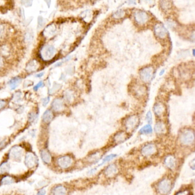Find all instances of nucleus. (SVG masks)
<instances>
[{
	"mask_svg": "<svg viewBox=\"0 0 195 195\" xmlns=\"http://www.w3.org/2000/svg\"><path fill=\"white\" fill-rule=\"evenodd\" d=\"M124 11L123 10H119L116 11L115 13H113V17L115 18H122L124 16Z\"/></svg>",
	"mask_w": 195,
	"mask_h": 195,
	"instance_id": "nucleus-28",
	"label": "nucleus"
},
{
	"mask_svg": "<svg viewBox=\"0 0 195 195\" xmlns=\"http://www.w3.org/2000/svg\"><path fill=\"white\" fill-rule=\"evenodd\" d=\"M195 140V135L191 130H185L180 136V141L184 145L192 143Z\"/></svg>",
	"mask_w": 195,
	"mask_h": 195,
	"instance_id": "nucleus-3",
	"label": "nucleus"
},
{
	"mask_svg": "<svg viewBox=\"0 0 195 195\" xmlns=\"http://www.w3.org/2000/svg\"><path fill=\"white\" fill-rule=\"evenodd\" d=\"M128 2L130 4H136V0H128Z\"/></svg>",
	"mask_w": 195,
	"mask_h": 195,
	"instance_id": "nucleus-42",
	"label": "nucleus"
},
{
	"mask_svg": "<svg viewBox=\"0 0 195 195\" xmlns=\"http://www.w3.org/2000/svg\"><path fill=\"white\" fill-rule=\"evenodd\" d=\"M154 32L156 36L160 39H163L165 38L168 34L167 29L161 23H158L155 26Z\"/></svg>",
	"mask_w": 195,
	"mask_h": 195,
	"instance_id": "nucleus-10",
	"label": "nucleus"
},
{
	"mask_svg": "<svg viewBox=\"0 0 195 195\" xmlns=\"http://www.w3.org/2000/svg\"><path fill=\"white\" fill-rule=\"evenodd\" d=\"M43 85V82H42V81L39 82L38 84H37L34 86V90L35 91H37L38 89H40V87H42Z\"/></svg>",
	"mask_w": 195,
	"mask_h": 195,
	"instance_id": "nucleus-34",
	"label": "nucleus"
},
{
	"mask_svg": "<svg viewBox=\"0 0 195 195\" xmlns=\"http://www.w3.org/2000/svg\"><path fill=\"white\" fill-rule=\"evenodd\" d=\"M152 133V128L150 124H147L144 126L139 130V133L141 134H150Z\"/></svg>",
	"mask_w": 195,
	"mask_h": 195,
	"instance_id": "nucleus-25",
	"label": "nucleus"
},
{
	"mask_svg": "<svg viewBox=\"0 0 195 195\" xmlns=\"http://www.w3.org/2000/svg\"><path fill=\"white\" fill-rule=\"evenodd\" d=\"M138 122V119L136 116H131L128 118V119L126 121V127L128 130H132L135 128L136 126V124Z\"/></svg>",
	"mask_w": 195,
	"mask_h": 195,
	"instance_id": "nucleus-14",
	"label": "nucleus"
},
{
	"mask_svg": "<svg viewBox=\"0 0 195 195\" xmlns=\"http://www.w3.org/2000/svg\"><path fill=\"white\" fill-rule=\"evenodd\" d=\"M21 79L19 77H15L9 82V85L11 90L15 89L21 83Z\"/></svg>",
	"mask_w": 195,
	"mask_h": 195,
	"instance_id": "nucleus-20",
	"label": "nucleus"
},
{
	"mask_svg": "<svg viewBox=\"0 0 195 195\" xmlns=\"http://www.w3.org/2000/svg\"><path fill=\"white\" fill-rule=\"evenodd\" d=\"M41 157L42 161L46 164H50L51 163V156L50 154L46 150H43L41 152Z\"/></svg>",
	"mask_w": 195,
	"mask_h": 195,
	"instance_id": "nucleus-16",
	"label": "nucleus"
},
{
	"mask_svg": "<svg viewBox=\"0 0 195 195\" xmlns=\"http://www.w3.org/2000/svg\"><path fill=\"white\" fill-rule=\"evenodd\" d=\"M53 118V114L50 110H46L42 116V119L44 122L48 123L50 122Z\"/></svg>",
	"mask_w": 195,
	"mask_h": 195,
	"instance_id": "nucleus-18",
	"label": "nucleus"
},
{
	"mask_svg": "<svg viewBox=\"0 0 195 195\" xmlns=\"http://www.w3.org/2000/svg\"><path fill=\"white\" fill-rule=\"evenodd\" d=\"M38 26L41 28L43 25V18L42 17H39L38 19Z\"/></svg>",
	"mask_w": 195,
	"mask_h": 195,
	"instance_id": "nucleus-36",
	"label": "nucleus"
},
{
	"mask_svg": "<svg viewBox=\"0 0 195 195\" xmlns=\"http://www.w3.org/2000/svg\"><path fill=\"white\" fill-rule=\"evenodd\" d=\"M10 165L7 162H4L0 165V174H5L9 172Z\"/></svg>",
	"mask_w": 195,
	"mask_h": 195,
	"instance_id": "nucleus-22",
	"label": "nucleus"
},
{
	"mask_svg": "<svg viewBox=\"0 0 195 195\" xmlns=\"http://www.w3.org/2000/svg\"><path fill=\"white\" fill-rule=\"evenodd\" d=\"M171 188V183L170 181L167 179H164L162 180L157 185V189L162 195H165L168 194Z\"/></svg>",
	"mask_w": 195,
	"mask_h": 195,
	"instance_id": "nucleus-6",
	"label": "nucleus"
},
{
	"mask_svg": "<svg viewBox=\"0 0 195 195\" xmlns=\"http://www.w3.org/2000/svg\"><path fill=\"white\" fill-rule=\"evenodd\" d=\"M61 86L60 84H57L56 85H54L53 86V87L51 89V92H55L57 90H59L60 88H61Z\"/></svg>",
	"mask_w": 195,
	"mask_h": 195,
	"instance_id": "nucleus-32",
	"label": "nucleus"
},
{
	"mask_svg": "<svg viewBox=\"0 0 195 195\" xmlns=\"http://www.w3.org/2000/svg\"><path fill=\"white\" fill-rule=\"evenodd\" d=\"M38 67V63L36 61H30L26 66V70L31 72L35 71Z\"/></svg>",
	"mask_w": 195,
	"mask_h": 195,
	"instance_id": "nucleus-19",
	"label": "nucleus"
},
{
	"mask_svg": "<svg viewBox=\"0 0 195 195\" xmlns=\"http://www.w3.org/2000/svg\"><path fill=\"white\" fill-rule=\"evenodd\" d=\"M164 72H165V70H164V69H163V70H162L160 71V73H159V75H160V76L163 75L164 74Z\"/></svg>",
	"mask_w": 195,
	"mask_h": 195,
	"instance_id": "nucleus-45",
	"label": "nucleus"
},
{
	"mask_svg": "<svg viewBox=\"0 0 195 195\" xmlns=\"http://www.w3.org/2000/svg\"><path fill=\"white\" fill-rule=\"evenodd\" d=\"M118 168L116 164H111L108 165L104 170V174L106 177L112 178L118 174Z\"/></svg>",
	"mask_w": 195,
	"mask_h": 195,
	"instance_id": "nucleus-8",
	"label": "nucleus"
},
{
	"mask_svg": "<svg viewBox=\"0 0 195 195\" xmlns=\"http://www.w3.org/2000/svg\"><path fill=\"white\" fill-rule=\"evenodd\" d=\"M116 156H117V155H116V154H110V155H107V156H106L104 158H103L102 162L101 164H99V165H98L97 166V167H96V168H98V167L101 166L103 164H104V163H107V162H108L111 161V160H113V159H114L115 157H116Z\"/></svg>",
	"mask_w": 195,
	"mask_h": 195,
	"instance_id": "nucleus-27",
	"label": "nucleus"
},
{
	"mask_svg": "<svg viewBox=\"0 0 195 195\" xmlns=\"http://www.w3.org/2000/svg\"><path fill=\"white\" fill-rule=\"evenodd\" d=\"M194 160H195V159H194Z\"/></svg>",
	"mask_w": 195,
	"mask_h": 195,
	"instance_id": "nucleus-49",
	"label": "nucleus"
},
{
	"mask_svg": "<svg viewBox=\"0 0 195 195\" xmlns=\"http://www.w3.org/2000/svg\"><path fill=\"white\" fill-rule=\"evenodd\" d=\"M14 99L17 102H19L21 99V94H18V92L14 95Z\"/></svg>",
	"mask_w": 195,
	"mask_h": 195,
	"instance_id": "nucleus-35",
	"label": "nucleus"
},
{
	"mask_svg": "<svg viewBox=\"0 0 195 195\" xmlns=\"http://www.w3.org/2000/svg\"><path fill=\"white\" fill-rule=\"evenodd\" d=\"M134 20L135 22L139 25L145 24L148 20L147 13L142 10H138L134 13Z\"/></svg>",
	"mask_w": 195,
	"mask_h": 195,
	"instance_id": "nucleus-5",
	"label": "nucleus"
},
{
	"mask_svg": "<svg viewBox=\"0 0 195 195\" xmlns=\"http://www.w3.org/2000/svg\"><path fill=\"white\" fill-rule=\"evenodd\" d=\"M52 108L55 111H61L64 108V103L61 99H55L51 103Z\"/></svg>",
	"mask_w": 195,
	"mask_h": 195,
	"instance_id": "nucleus-13",
	"label": "nucleus"
},
{
	"mask_svg": "<svg viewBox=\"0 0 195 195\" xmlns=\"http://www.w3.org/2000/svg\"><path fill=\"white\" fill-rule=\"evenodd\" d=\"M57 164L62 169H67L72 167L74 164V160L70 156L65 155L60 157L57 160Z\"/></svg>",
	"mask_w": 195,
	"mask_h": 195,
	"instance_id": "nucleus-1",
	"label": "nucleus"
},
{
	"mask_svg": "<svg viewBox=\"0 0 195 195\" xmlns=\"http://www.w3.org/2000/svg\"><path fill=\"white\" fill-rule=\"evenodd\" d=\"M3 65V60L1 57H0V67Z\"/></svg>",
	"mask_w": 195,
	"mask_h": 195,
	"instance_id": "nucleus-44",
	"label": "nucleus"
},
{
	"mask_svg": "<svg viewBox=\"0 0 195 195\" xmlns=\"http://www.w3.org/2000/svg\"><path fill=\"white\" fill-rule=\"evenodd\" d=\"M191 169H193V170H195V164H193V165L191 166Z\"/></svg>",
	"mask_w": 195,
	"mask_h": 195,
	"instance_id": "nucleus-46",
	"label": "nucleus"
},
{
	"mask_svg": "<svg viewBox=\"0 0 195 195\" xmlns=\"http://www.w3.org/2000/svg\"><path fill=\"white\" fill-rule=\"evenodd\" d=\"M25 163L29 168H33L38 164V159L33 153L28 152L25 156Z\"/></svg>",
	"mask_w": 195,
	"mask_h": 195,
	"instance_id": "nucleus-7",
	"label": "nucleus"
},
{
	"mask_svg": "<svg viewBox=\"0 0 195 195\" xmlns=\"http://www.w3.org/2000/svg\"><path fill=\"white\" fill-rule=\"evenodd\" d=\"M23 150L22 148L18 147V146H15L11 148L10 150V157L14 160L19 161L20 160L23 156Z\"/></svg>",
	"mask_w": 195,
	"mask_h": 195,
	"instance_id": "nucleus-9",
	"label": "nucleus"
},
{
	"mask_svg": "<svg viewBox=\"0 0 195 195\" xmlns=\"http://www.w3.org/2000/svg\"></svg>",
	"mask_w": 195,
	"mask_h": 195,
	"instance_id": "nucleus-50",
	"label": "nucleus"
},
{
	"mask_svg": "<svg viewBox=\"0 0 195 195\" xmlns=\"http://www.w3.org/2000/svg\"><path fill=\"white\" fill-rule=\"evenodd\" d=\"M6 104V102L4 101H2V100H0V109L2 108Z\"/></svg>",
	"mask_w": 195,
	"mask_h": 195,
	"instance_id": "nucleus-39",
	"label": "nucleus"
},
{
	"mask_svg": "<svg viewBox=\"0 0 195 195\" xmlns=\"http://www.w3.org/2000/svg\"><path fill=\"white\" fill-rule=\"evenodd\" d=\"M67 188L62 185H58L54 186L52 190V195H67Z\"/></svg>",
	"mask_w": 195,
	"mask_h": 195,
	"instance_id": "nucleus-12",
	"label": "nucleus"
},
{
	"mask_svg": "<svg viewBox=\"0 0 195 195\" xmlns=\"http://www.w3.org/2000/svg\"><path fill=\"white\" fill-rule=\"evenodd\" d=\"M156 149L152 144H148L144 146L142 149L141 152L144 156H150L156 152Z\"/></svg>",
	"mask_w": 195,
	"mask_h": 195,
	"instance_id": "nucleus-11",
	"label": "nucleus"
},
{
	"mask_svg": "<svg viewBox=\"0 0 195 195\" xmlns=\"http://www.w3.org/2000/svg\"><path fill=\"white\" fill-rule=\"evenodd\" d=\"M125 139V135L124 133H118V135H116V136H115V140L117 142H121L123 141Z\"/></svg>",
	"mask_w": 195,
	"mask_h": 195,
	"instance_id": "nucleus-29",
	"label": "nucleus"
},
{
	"mask_svg": "<svg viewBox=\"0 0 195 195\" xmlns=\"http://www.w3.org/2000/svg\"><path fill=\"white\" fill-rule=\"evenodd\" d=\"M14 182L15 180L13 177H11L10 176H5L1 179L0 183L2 185H8Z\"/></svg>",
	"mask_w": 195,
	"mask_h": 195,
	"instance_id": "nucleus-21",
	"label": "nucleus"
},
{
	"mask_svg": "<svg viewBox=\"0 0 195 195\" xmlns=\"http://www.w3.org/2000/svg\"><path fill=\"white\" fill-rule=\"evenodd\" d=\"M4 28L3 27L0 25V38L2 37V35H3V33H4Z\"/></svg>",
	"mask_w": 195,
	"mask_h": 195,
	"instance_id": "nucleus-41",
	"label": "nucleus"
},
{
	"mask_svg": "<svg viewBox=\"0 0 195 195\" xmlns=\"http://www.w3.org/2000/svg\"><path fill=\"white\" fill-rule=\"evenodd\" d=\"M33 35L31 34V33H28L27 34V36H26V39L28 41H31L33 40Z\"/></svg>",
	"mask_w": 195,
	"mask_h": 195,
	"instance_id": "nucleus-38",
	"label": "nucleus"
},
{
	"mask_svg": "<svg viewBox=\"0 0 195 195\" xmlns=\"http://www.w3.org/2000/svg\"><path fill=\"white\" fill-rule=\"evenodd\" d=\"M46 191L44 189H41L38 192L37 195H46Z\"/></svg>",
	"mask_w": 195,
	"mask_h": 195,
	"instance_id": "nucleus-37",
	"label": "nucleus"
},
{
	"mask_svg": "<svg viewBox=\"0 0 195 195\" xmlns=\"http://www.w3.org/2000/svg\"><path fill=\"white\" fill-rule=\"evenodd\" d=\"M191 39L193 41H195V31L192 32V33L191 35Z\"/></svg>",
	"mask_w": 195,
	"mask_h": 195,
	"instance_id": "nucleus-40",
	"label": "nucleus"
},
{
	"mask_svg": "<svg viewBox=\"0 0 195 195\" xmlns=\"http://www.w3.org/2000/svg\"><path fill=\"white\" fill-rule=\"evenodd\" d=\"M43 75V72H41V73H40V74H37V75H36V77H38V78H40V77H42Z\"/></svg>",
	"mask_w": 195,
	"mask_h": 195,
	"instance_id": "nucleus-43",
	"label": "nucleus"
},
{
	"mask_svg": "<svg viewBox=\"0 0 195 195\" xmlns=\"http://www.w3.org/2000/svg\"><path fill=\"white\" fill-rule=\"evenodd\" d=\"M164 163L168 168H169L171 169L174 168V167H175V163H176L175 160H174V157L172 156H167L164 160Z\"/></svg>",
	"mask_w": 195,
	"mask_h": 195,
	"instance_id": "nucleus-17",
	"label": "nucleus"
},
{
	"mask_svg": "<svg viewBox=\"0 0 195 195\" xmlns=\"http://www.w3.org/2000/svg\"><path fill=\"white\" fill-rule=\"evenodd\" d=\"M55 52V49L53 46L46 45L41 50V57L45 61H49L54 57Z\"/></svg>",
	"mask_w": 195,
	"mask_h": 195,
	"instance_id": "nucleus-2",
	"label": "nucleus"
},
{
	"mask_svg": "<svg viewBox=\"0 0 195 195\" xmlns=\"http://www.w3.org/2000/svg\"><path fill=\"white\" fill-rule=\"evenodd\" d=\"M146 120L149 124H151L152 122V116L151 111H148L146 115Z\"/></svg>",
	"mask_w": 195,
	"mask_h": 195,
	"instance_id": "nucleus-30",
	"label": "nucleus"
},
{
	"mask_svg": "<svg viewBox=\"0 0 195 195\" xmlns=\"http://www.w3.org/2000/svg\"><path fill=\"white\" fill-rule=\"evenodd\" d=\"M50 1H51V0H47V3L48 5L50 4Z\"/></svg>",
	"mask_w": 195,
	"mask_h": 195,
	"instance_id": "nucleus-47",
	"label": "nucleus"
},
{
	"mask_svg": "<svg viewBox=\"0 0 195 195\" xmlns=\"http://www.w3.org/2000/svg\"><path fill=\"white\" fill-rule=\"evenodd\" d=\"M192 53H193V55L195 57V49H194L192 51Z\"/></svg>",
	"mask_w": 195,
	"mask_h": 195,
	"instance_id": "nucleus-48",
	"label": "nucleus"
},
{
	"mask_svg": "<svg viewBox=\"0 0 195 195\" xmlns=\"http://www.w3.org/2000/svg\"><path fill=\"white\" fill-rule=\"evenodd\" d=\"M154 75V70L152 67H146L140 72L141 79L144 82H148L151 80Z\"/></svg>",
	"mask_w": 195,
	"mask_h": 195,
	"instance_id": "nucleus-4",
	"label": "nucleus"
},
{
	"mask_svg": "<svg viewBox=\"0 0 195 195\" xmlns=\"http://www.w3.org/2000/svg\"><path fill=\"white\" fill-rule=\"evenodd\" d=\"M164 124L162 122H157L155 126V131L157 133H164Z\"/></svg>",
	"mask_w": 195,
	"mask_h": 195,
	"instance_id": "nucleus-26",
	"label": "nucleus"
},
{
	"mask_svg": "<svg viewBox=\"0 0 195 195\" xmlns=\"http://www.w3.org/2000/svg\"><path fill=\"white\" fill-rule=\"evenodd\" d=\"M65 98L66 99L67 101H72V98H73V95L70 92H66V95H65Z\"/></svg>",
	"mask_w": 195,
	"mask_h": 195,
	"instance_id": "nucleus-31",
	"label": "nucleus"
},
{
	"mask_svg": "<svg viewBox=\"0 0 195 195\" xmlns=\"http://www.w3.org/2000/svg\"><path fill=\"white\" fill-rule=\"evenodd\" d=\"M57 28L55 25H50L46 28L43 31V34L46 37H51L56 33Z\"/></svg>",
	"mask_w": 195,
	"mask_h": 195,
	"instance_id": "nucleus-15",
	"label": "nucleus"
},
{
	"mask_svg": "<svg viewBox=\"0 0 195 195\" xmlns=\"http://www.w3.org/2000/svg\"><path fill=\"white\" fill-rule=\"evenodd\" d=\"M154 111L156 115L160 116L164 111V107L160 103H156L154 105Z\"/></svg>",
	"mask_w": 195,
	"mask_h": 195,
	"instance_id": "nucleus-23",
	"label": "nucleus"
},
{
	"mask_svg": "<svg viewBox=\"0 0 195 195\" xmlns=\"http://www.w3.org/2000/svg\"><path fill=\"white\" fill-rule=\"evenodd\" d=\"M160 5L163 10H168L171 8L170 0H160Z\"/></svg>",
	"mask_w": 195,
	"mask_h": 195,
	"instance_id": "nucleus-24",
	"label": "nucleus"
},
{
	"mask_svg": "<svg viewBox=\"0 0 195 195\" xmlns=\"http://www.w3.org/2000/svg\"><path fill=\"white\" fill-rule=\"evenodd\" d=\"M50 101V98L49 97H46L45 98H44L42 100V104L43 106H46Z\"/></svg>",
	"mask_w": 195,
	"mask_h": 195,
	"instance_id": "nucleus-33",
	"label": "nucleus"
}]
</instances>
